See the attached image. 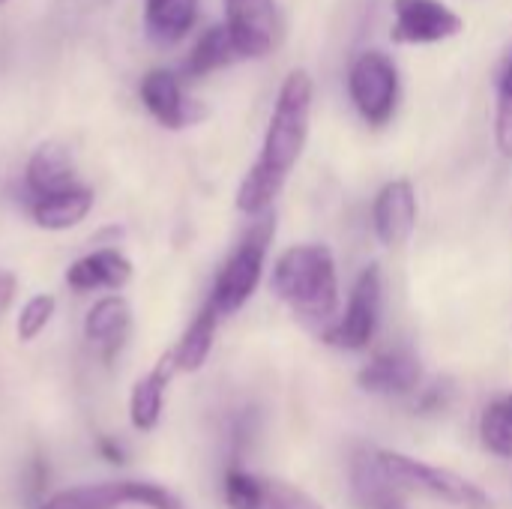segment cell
<instances>
[{
    "instance_id": "24",
    "label": "cell",
    "mask_w": 512,
    "mask_h": 509,
    "mask_svg": "<svg viewBox=\"0 0 512 509\" xmlns=\"http://www.w3.org/2000/svg\"><path fill=\"white\" fill-rule=\"evenodd\" d=\"M54 306H57V300H54L51 294H36V297H30V300L24 303L21 315H18V324H15L18 339H21V342L36 339V336L48 327V321H51V315H54Z\"/></svg>"
},
{
    "instance_id": "1",
    "label": "cell",
    "mask_w": 512,
    "mask_h": 509,
    "mask_svg": "<svg viewBox=\"0 0 512 509\" xmlns=\"http://www.w3.org/2000/svg\"><path fill=\"white\" fill-rule=\"evenodd\" d=\"M312 93H315V84L306 69H291L285 75L267 135H264L261 156L237 189V210L249 216H261L270 210V204L282 192L309 138Z\"/></svg>"
},
{
    "instance_id": "20",
    "label": "cell",
    "mask_w": 512,
    "mask_h": 509,
    "mask_svg": "<svg viewBox=\"0 0 512 509\" xmlns=\"http://www.w3.org/2000/svg\"><path fill=\"white\" fill-rule=\"evenodd\" d=\"M351 483L357 498L369 509H408L399 498L396 486L387 480V474L378 465L375 450H360L351 462Z\"/></svg>"
},
{
    "instance_id": "3",
    "label": "cell",
    "mask_w": 512,
    "mask_h": 509,
    "mask_svg": "<svg viewBox=\"0 0 512 509\" xmlns=\"http://www.w3.org/2000/svg\"><path fill=\"white\" fill-rule=\"evenodd\" d=\"M273 231H276V219L270 213H261V219L249 228V234L240 240V246L222 264V270L216 276V285H213V294L207 300L216 309L219 318L234 315L255 294V288L261 282V270H264V258H267V246L273 240Z\"/></svg>"
},
{
    "instance_id": "25",
    "label": "cell",
    "mask_w": 512,
    "mask_h": 509,
    "mask_svg": "<svg viewBox=\"0 0 512 509\" xmlns=\"http://www.w3.org/2000/svg\"><path fill=\"white\" fill-rule=\"evenodd\" d=\"M495 141H498V150H501L507 159H512V96H498Z\"/></svg>"
},
{
    "instance_id": "8",
    "label": "cell",
    "mask_w": 512,
    "mask_h": 509,
    "mask_svg": "<svg viewBox=\"0 0 512 509\" xmlns=\"http://www.w3.org/2000/svg\"><path fill=\"white\" fill-rule=\"evenodd\" d=\"M381 312V270L369 267L357 279L345 315L324 333V342L345 351H360L372 342Z\"/></svg>"
},
{
    "instance_id": "11",
    "label": "cell",
    "mask_w": 512,
    "mask_h": 509,
    "mask_svg": "<svg viewBox=\"0 0 512 509\" xmlns=\"http://www.w3.org/2000/svg\"><path fill=\"white\" fill-rule=\"evenodd\" d=\"M141 102L144 108L165 126V129H186L198 120H204L207 108L195 99H189L168 69H150L141 78Z\"/></svg>"
},
{
    "instance_id": "28",
    "label": "cell",
    "mask_w": 512,
    "mask_h": 509,
    "mask_svg": "<svg viewBox=\"0 0 512 509\" xmlns=\"http://www.w3.org/2000/svg\"><path fill=\"white\" fill-rule=\"evenodd\" d=\"M12 291H15V279L9 273H0V309H6V303L12 300Z\"/></svg>"
},
{
    "instance_id": "12",
    "label": "cell",
    "mask_w": 512,
    "mask_h": 509,
    "mask_svg": "<svg viewBox=\"0 0 512 509\" xmlns=\"http://www.w3.org/2000/svg\"><path fill=\"white\" fill-rule=\"evenodd\" d=\"M372 222L375 234L387 246H399L414 234L417 225V192L408 180H393L387 183L372 207Z\"/></svg>"
},
{
    "instance_id": "17",
    "label": "cell",
    "mask_w": 512,
    "mask_h": 509,
    "mask_svg": "<svg viewBox=\"0 0 512 509\" xmlns=\"http://www.w3.org/2000/svg\"><path fill=\"white\" fill-rule=\"evenodd\" d=\"M90 207H93V192L87 186L75 183V186H69L63 192L33 198L30 216L45 231H66V228H75L78 222H84Z\"/></svg>"
},
{
    "instance_id": "21",
    "label": "cell",
    "mask_w": 512,
    "mask_h": 509,
    "mask_svg": "<svg viewBox=\"0 0 512 509\" xmlns=\"http://www.w3.org/2000/svg\"><path fill=\"white\" fill-rule=\"evenodd\" d=\"M216 324H219V315L207 303L195 315V321L189 324V330L183 333V339L177 342V348L171 351V360H174V369L177 372H198L207 363L210 348H213V336H216Z\"/></svg>"
},
{
    "instance_id": "18",
    "label": "cell",
    "mask_w": 512,
    "mask_h": 509,
    "mask_svg": "<svg viewBox=\"0 0 512 509\" xmlns=\"http://www.w3.org/2000/svg\"><path fill=\"white\" fill-rule=\"evenodd\" d=\"M174 360H171V351L156 363L153 372H147L144 378L135 381L132 387V396H129V420L135 429L141 432H150L156 429L159 417H162V399H165V387L174 375Z\"/></svg>"
},
{
    "instance_id": "4",
    "label": "cell",
    "mask_w": 512,
    "mask_h": 509,
    "mask_svg": "<svg viewBox=\"0 0 512 509\" xmlns=\"http://www.w3.org/2000/svg\"><path fill=\"white\" fill-rule=\"evenodd\" d=\"M378 456V465L381 471L387 474V480L399 489H420V492H429L447 504H456V507L465 509H492V498L474 486L471 480L459 477L456 471H447V468H435V465H426V462H417L411 456H402V453H390V450H375Z\"/></svg>"
},
{
    "instance_id": "26",
    "label": "cell",
    "mask_w": 512,
    "mask_h": 509,
    "mask_svg": "<svg viewBox=\"0 0 512 509\" xmlns=\"http://www.w3.org/2000/svg\"><path fill=\"white\" fill-rule=\"evenodd\" d=\"M450 399H453V387H450V381H435L432 387H426V390H423V396H420L417 408H420V414H438V411H444V408L450 405Z\"/></svg>"
},
{
    "instance_id": "10",
    "label": "cell",
    "mask_w": 512,
    "mask_h": 509,
    "mask_svg": "<svg viewBox=\"0 0 512 509\" xmlns=\"http://www.w3.org/2000/svg\"><path fill=\"white\" fill-rule=\"evenodd\" d=\"M225 501L231 509H324L309 492L291 483L258 477L240 468L225 474Z\"/></svg>"
},
{
    "instance_id": "16",
    "label": "cell",
    "mask_w": 512,
    "mask_h": 509,
    "mask_svg": "<svg viewBox=\"0 0 512 509\" xmlns=\"http://www.w3.org/2000/svg\"><path fill=\"white\" fill-rule=\"evenodd\" d=\"M24 183H27V192L33 198L63 192V189L75 186V168H72L69 150L63 144H57V141H48V144L36 147V153L27 162Z\"/></svg>"
},
{
    "instance_id": "19",
    "label": "cell",
    "mask_w": 512,
    "mask_h": 509,
    "mask_svg": "<svg viewBox=\"0 0 512 509\" xmlns=\"http://www.w3.org/2000/svg\"><path fill=\"white\" fill-rule=\"evenodd\" d=\"M198 18V0H144V27L156 45L180 42Z\"/></svg>"
},
{
    "instance_id": "23",
    "label": "cell",
    "mask_w": 512,
    "mask_h": 509,
    "mask_svg": "<svg viewBox=\"0 0 512 509\" xmlns=\"http://www.w3.org/2000/svg\"><path fill=\"white\" fill-rule=\"evenodd\" d=\"M480 435H483V444L489 453H495L501 459H512V393L492 402L483 411Z\"/></svg>"
},
{
    "instance_id": "2",
    "label": "cell",
    "mask_w": 512,
    "mask_h": 509,
    "mask_svg": "<svg viewBox=\"0 0 512 509\" xmlns=\"http://www.w3.org/2000/svg\"><path fill=\"white\" fill-rule=\"evenodd\" d=\"M273 291L306 321L333 318L339 303L333 252L327 246H294L282 252L273 270Z\"/></svg>"
},
{
    "instance_id": "5",
    "label": "cell",
    "mask_w": 512,
    "mask_h": 509,
    "mask_svg": "<svg viewBox=\"0 0 512 509\" xmlns=\"http://www.w3.org/2000/svg\"><path fill=\"white\" fill-rule=\"evenodd\" d=\"M348 90L369 126H384L399 102V72L381 51H366L351 63Z\"/></svg>"
},
{
    "instance_id": "6",
    "label": "cell",
    "mask_w": 512,
    "mask_h": 509,
    "mask_svg": "<svg viewBox=\"0 0 512 509\" xmlns=\"http://www.w3.org/2000/svg\"><path fill=\"white\" fill-rule=\"evenodd\" d=\"M147 507V509H186L177 495L156 483H138V480H120V483H99V486H78L57 492L36 509H120V507Z\"/></svg>"
},
{
    "instance_id": "30",
    "label": "cell",
    "mask_w": 512,
    "mask_h": 509,
    "mask_svg": "<svg viewBox=\"0 0 512 509\" xmlns=\"http://www.w3.org/2000/svg\"><path fill=\"white\" fill-rule=\"evenodd\" d=\"M0 3H6V0H0Z\"/></svg>"
},
{
    "instance_id": "27",
    "label": "cell",
    "mask_w": 512,
    "mask_h": 509,
    "mask_svg": "<svg viewBox=\"0 0 512 509\" xmlns=\"http://www.w3.org/2000/svg\"><path fill=\"white\" fill-rule=\"evenodd\" d=\"M99 450H102V456H105L111 465H120V462H123V447L114 444L111 438H99Z\"/></svg>"
},
{
    "instance_id": "22",
    "label": "cell",
    "mask_w": 512,
    "mask_h": 509,
    "mask_svg": "<svg viewBox=\"0 0 512 509\" xmlns=\"http://www.w3.org/2000/svg\"><path fill=\"white\" fill-rule=\"evenodd\" d=\"M234 57H240V54H237V48H234V42L228 36V27L225 24H216V27L204 30V36L189 51V57H186V75L189 78H204V75L228 66Z\"/></svg>"
},
{
    "instance_id": "14",
    "label": "cell",
    "mask_w": 512,
    "mask_h": 509,
    "mask_svg": "<svg viewBox=\"0 0 512 509\" xmlns=\"http://www.w3.org/2000/svg\"><path fill=\"white\" fill-rule=\"evenodd\" d=\"M129 279H132V264L117 249H99L93 255H84L66 270V285L78 294L96 291V288L117 291Z\"/></svg>"
},
{
    "instance_id": "29",
    "label": "cell",
    "mask_w": 512,
    "mask_h": 509,
    "mask_svg": "<svg viewBox=\"0 0 512 509\" xmlns=\"http://www.w3.org/2000/svg\"><path fill=\"white\" fill-rule=\"evenodd\" d=\"M498 96H512V60L504 66L501 81H498Z\"/></svg>"
},
{
    "instance_id": "7",
    "label": "cell",
    "mask_w": 512,
    "mask_h": 509,
    "mask_svg": "<svg viewBox=\"0 0 512 509\" xmlns=\"http://www.w3.org/2000/svg\"><path fill=\"white\" fill-rule=\"evenodd\" d=\"M225 27L240 57H267L282 39L276 0H225Z\"/></svg>"
},
{
    "instance_id": "13",
    "label": "cell",
    "mask_w": 512,
    "mask_h": 509,
    "mask_svg": "<svg viewBox=\"0 0 512 509\" xmlns=\"http://www.w3.org/2000/svg\"><path fill=\"white\" fill-rule=\"evenodd\" d=\"M420 378H423V372H420V363H417L414 354H408V351H390V354L375 357V360L357 375V384H360L366 393L402 396V393L417 390Z\"/></svg>"
},
{
    "instance_id": "15",
    "label": "cell",
    "mask_w": 512,
    "mask_h": 509,
    "mask_svg": "<svg viewBox=\"0 0 512 509\" xmlns=\"http://www.w3.org/2000/svg\"><path fill=\"white\" fill-rule=\"evenodd\" d=\"M132 312L123 297H102L84 318V336L102 351L105 360H114L129 336Z\"/></svg>"
},
{
    "instance_id": "9",
    "label": "cell",
    "mask_w": 512,
    "mask_h": 509,
    "mask_svg": "<svg viewBox=\"0 0 512 509\" xmlns=\"http://www.w3.org/2000/svg\"><path fill=\"white\" fill-rule=\"evenodd\" d=\"M393 9V39L402 45H435L465 30L462 15L441 0H393Z\"/></svg>"
}]
</instances>
